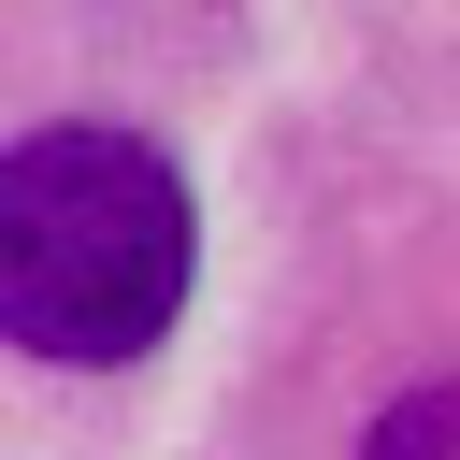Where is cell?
Masks as SVG:
<instances>
[{
	"label": "cell",
	"instance_id": "1",
	"mask_svg": "<svg viewBox=\"0 0 460 460\" xmlns=\"http://www.w3.org/2000/svg\"><path fill=\"white\" fill-rule=\"evenodd\" d=\"M172 316H187V172L101 115L0 144V345L115 374Z\"/></svg>",
	"mask_w": 460,
	"mask_h": 460
},
{
	"label": "cell",
	"instance_id": "2",
	"mask_svg": "<svg viewBox=\"0 0 460 460\" xmlns=\"http://www.w3.org/2000/svg\"><path fill=\"white\" fill-rule=\"evenodd\" d=\"M359 460H460V388H402V402L359 431Z\"/></svg>",
	"mask_w": 460,
	"mask_h": 460
}]
</instances>
